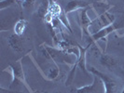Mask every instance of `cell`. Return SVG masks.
<instances>
[{"label":"cell","mask_w":124,"mask_h":93,"mask_svg":"<svg viewBox=\"0 0 124 93\" xmlns=\"http://www.w3.org/2000/svg\"><path fill=\"white\" fill-rule=\"evenodd\" d=\"M60 74V69L58 67V65L56 64V62H53V65L49 68L48 73L46 74V78L49 80H55L56 78L59 76Z\"/></svg>","instance_id":"13"},{"label":"cell","mask_w":124,"mask_h":93,"mask_svg":"<svg viewBox=\"0 0 124 93\" xmlns=\"http://www.w3.org/2000/svg\"><path fill=\"white\" fill-rule=\"evenodd\" d=\"M123 37H124V36H123Z\"/></svg>","instance_id":"20"},{"label":"cell","mask_w":124,"mask_h":93,"mask_svg":"<svg viewBox=\"0 0 124 93\" xmlns=\"http://www.w3.org/2000/svg\"><path fill=\"white\" fill-rule=\"evenodd\" d=\"M31 93H43V92L40 91V90H35V91H32Z\"/></svg>","instance_id":"16"},{"label":"cell","mask_w":124,"mask_h":93,"mask_svg":"<svg viewBox=\"0 0 124 93\" xmlns=\"http://www.w3.org/2000/svg\"><path fill=\"white\" fill-rule=\"evenodd\" d=\"M8 45L9 47V49L14 51V52H22L23 50V47H24V40L23 38L18 36L16 34H12L7 39Z\"/></svg>","instance_id":"6"},{"label":"cell","mask_w":124,"mask_h":93,"mask_svg":"<svg viewBox=\"0 0 124 93\" xmlns=\"http://www.w3.org/2000/svg\"><path fill=\"white\" fill-rule=\"evenodd\" d=\"M92 5V3H89L85 0H66V3L63 7V12L66 15L69 13L76 11V10H80L82 8L88 7Z\"/></svg>","instance_id":"5"},{"label":"cell","mask_w":124,"mask_h":93,"mask_svg":"<svg viewBox=\"0 0 124 93\" xmlns=\"http://www.w3.org/2000/svg\"><path fill=\"white\" fill-rule=\"evenodd\" d=\"M96 1H98V2H101V1H105V0H96Z\"/></svg>","instance_id":"19"},{"label":"cell","mask_w":124,"mask_h":93,"mask_svg":"<svg viewBox=\"0 0 124 93\" xmlns=\"http://www.w3.org/2000/svg\"><path fill=\"white\" fill-rule=\"evenodd\" d=\"M53 93H62V91H59V90H56V91H54Z\"/></svg>","instance_id":"17"},{"label":"cell","mask_w":124,"mask_h":93,"mask_svg":"<svg viewBox=\"0 0 124 93\" xmlns=\"http://www.w3.org/2000/svg\"><path fill=\"white\" fill-rule=\"evenodd\" d=\"M91 8V6L82 8L78 11V20H79V24H80L81 29V36L83 35H87L88 36H91V33H90V27L93 23L92 19L89 17L88 15V10Z\"/></svg>","instance_id":"4"},{"label":"cell","mask_w":124,"mask_h":93,"mask_svg":"<svg viewBox=\"0 0 124 93\" xmlns=\"http://www.w3.org/2000/svg\"><path fill=\"white\" fill-rule=\"evenodd\" d=\"M49 11H50V2L49 0H43L37 7V15L41 20L44 21V19L46 17V15L49 13Z\"/></svg>","instance_id":"12"},{"label":"cell","mask_w":124,"mask_h":93,"mask_svg":"<svg viewBox=\"0 0 124 93\" xmlns=\"http://www.w3.org/2000/svg\"><path fill=\"white\" fill-rule=\"evenodd\" d=\"M120 93H124V86H123V87H122V90L120 91Z\"/></svg>","instance_id":"18"},{"label":"cell","mask_w":124,"mask_h":93,"mask_svg":"<svg viewBox=\"0 0 124 93\" xmlns=\"http://www.w3.org/2000/svg\"><path fill=\"white\" fill-rule=\"evenodd\" d=\"M19 0H1L0 1V10H4L9 7L15 5Z\"/></svg>","instance_id":"15"},{"label":"cell","mask_w":124,"mask_h":93,"mask_svg":"<svg viewBox=\"0 0 124 93\" xmlns=\"http://www.w3.org/2000/svg\"><path fill=\"white\" fill-rule=\"evenodd\" d=\"M89 71L94 75H97L99 77L102 83H103V86L105 88V93H117L118 91V85H117V82L114 80L112 77H110L109 75H107L106 74L101 72L99 70H97L94 67H90Z\"/></svg>","instance_id":"2"},{"label":"cell","mask_w":124,"mask_h":93,"mask_svg":"<svg viewBox=\"0 0 124 93\" xmlns=\"http://www.w3.org/2000/svg\"><path fill=\"white\" fill-rule=\"evenodd\" d=\"M35 5H36V0H23L22 7L27 11H30L35 7Z\"/></svg>","instance_id":"14"},{"label":"cell","mask_w":124,"mask_h":93,"mask_svg":"<svg viewBox=\"0 0 124 93\" xmlns=\"http://www.w3.org/2000/svg\"><path fill=\"white\" fill-rule=\"evenodd\" d=\"M27 25H28V21L26 20H24V19H20L19 21H17V22L14 25V28H13L14 34L23 36V35L24 34L25 30L27 28Z\"/></svg>","instance_id":"11"},{"label":"cell","mask_w":124,"mask_h":93,"mask_svg":"<svg viewBox=\"0 0 124 93\" xmlns=\"http://www.w3.org/2000/svg\"><path fill=\"white\" fill-rule=\"evenodd\" d=\"M8 71L10 72L11 74V76H12V82H11V85H14V84H22L23 85L27 90H29V92L31 93L33 90L31 89V87L28 86L27 82L25 80V75H24V72H23V64L21 61H18V62H15L14 63H11L8 65Z\"/></svg>","instance_id":"1"},{"label":"cell","mask_w":124,"mask_h":93,"mask_svg":"<svg viewBox=\"0 0 124 93\" xmlns=\"http://www.w3.org/2000/svg\"><path fill=\"white\" fill-rule=\"evenodd\" d=\"M102 83V81L97 75L93 74V82L91 85H87L84 87H76L71 89V93H95L96 89L99 86V84Z\"/></svg>","instance_id":"7"},{"label":"cell","mask_w":124,"mask_h":93,"mask_svg":"<svg viewBox=\"0 0 124 93\" xmlns=\"http://www.w3.org/2000/svg\"><path fill=\"white\" fill-rule=\"evenodd\" d=\"M91 7L95 11L96 15L100 17L104 14H106V12H108V10L112 7L110 4H108L106 1H101V2H95V3H92Z\"/></svg>","instance_id":"10"},{"label":"cell","mask_w":124,"mask_h":93,"mask_svg":"<svg viewBox=\"0 0 124 93\" xmlns=\"http://www.w3.org/2000/svg\"><path fill=\"white\" fill-rule=\"evenodd\" d=\"M99 62L100 64L104 67H106L107 69H112L114 67H116L118 65V60L114 57H112L111 55H108L106 53H104L103 51L100 53L99 55Z\"/></svg>","instance_id":"9"},{"label":"cell","mask_w":124,"mask_h":93,"mask_svg":"<svg viewBox=\"0 0 124 93\" xmlns=\"http://www.w3.org/2000/svg\"><path fill=\"white\" fill-rule=\"evenodd\" d=\"M40 53L48 60H52L54 61L55 58L59 57L60 54H62V50H60L59 49H56V48H52L50 47L48 45H42L40 47Z\"/></svg>","instance_id":"8"},{"label":"cell","mask_w":124,"mask_h":93,"mask_svg":"<svg viewBox=\"0 0 124 93\" xmlns=\"http://www.w3.org/2000/svg\"><path fill=\"white\" fill-rule=\"evenodd\" d=\"M122 28V25L117 24L115 22H113L111 24L105 26L103 28H101L99 31H97L96 33L93 34L91 36L89 37V41L88 42H93V43H97L100 40H104L105 38L108 36L110 34H112L113 32L119 30Z\"/></svg>","instance_id":"3"}]
</instances>
